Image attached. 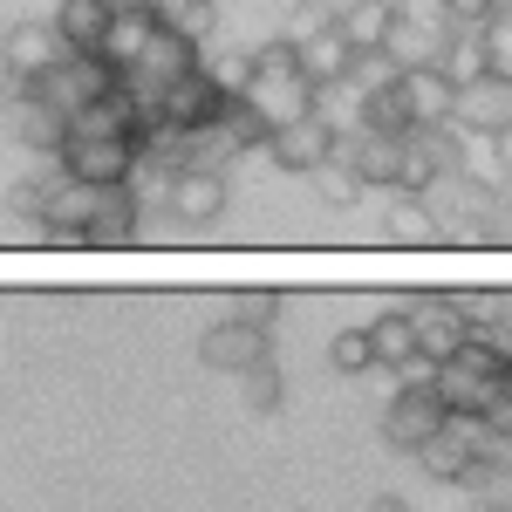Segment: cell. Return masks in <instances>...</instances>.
<instances>
[{
    "label": "cell",
    "mask_w": 512,
    "mask_h": 512,
    "mask_svg": "<svg viewBox=\"0 0 512 512\" xmlns=\"http://www.w3.org/2000/svg\"><path fill=\"white\" fill-rule=\"evenodd\" d=\"M260 117H267V130L274 123H294L315 110V82H308V69H301V55H294V41H267V48H253V69H246V89H239Z\"/></svg>",
    "instance_id": "obj_1"
},
{
    "label": "cell",
    "mask_w": 512,
    "mask_h": 512,
    "mask_svg": "<svg viewBox=\"0 0 512 512\" xmlns=\"http://www.w3.org/2000/svg\"><path fill=\"white\" fill-rule=\"evenodd\" d=\"M55 164L82 178V185H123V178H137V137L130 130H96V137H62V151Z\"/></svg>",
    "instance_id": "obj_2"
},
{
    "label": "cell",
    "mask_w": 512,
    "mask_h": 512,
    "mask_svg": "<svg viewBox=\"0 0 512 512\" xmlns=\"http://www.w3.org/2000/svg\"><path fill=\"white\" fill-rule=\"evenodd\" d=\"M444 396H437L431 376H410L403 390L390 396V410H383V437H390L396 451H417V444H431L437 431H444Z\"/></svg>",
    "instance_id": "obj_3"
},
{
    "label": "cell",
    "mask_w": 512,
    "mask_h": 512,
    "mask_svg": "<svg viewBox=\"0 0 512 512\" xmlns=\"http://www.w3.org/2000/svg\"><path fill=\"white\" fill-rule=\"evenodd\" d=\"M35 89L69 117V110H82V103H96V96H110L117 89V69L103 62V55H82V48H69L55 69H41L35 76Z\"/></svg>",
    "instance_id": "obj_4"
},
{
    "label": "cell",
    "mask_w": 512,
    "mask_h": 512,
    "mask_svg": "<svg viewBox=\"0 0 512 512\" xmlns=\"http://www.w3.org/2000/svg\"><path fill=\"white\" fill-rule=\"evenodd\" d=\"M451 123H465L472 137H506L512 130V76L492 62L485 76L458 82V96H451Z\"/></svg>",
    "instance_id": "obj_5"
},
{
    "label": "cell",
    "mask_w": 512,
    "mask_h": 512,
    "mask_svg": "<svg viewBox=\"0 0 512 512\" xmlns=\"http://www.w3.org/2000/svg\"><path fill=\"white\" fill-rule=\"evenodd\" d=\"M335 137H342V130L321 117V110H308V117H294V123H274L260 151H274V164H287V171H301V178H308L315 164L335 158Z\"/></svg>",
    "instance_id": "obj_6"
},
{
    "label": "cell",
    "mask_w": 512,
    "mask_h": 512,
    "mask_svg": "<svg viewBox=\"0 0 512 512\" xmlns=\"http://www.w3.org/2000/svg\"><path fill=\"white\" fill-rule=\"evenodd\" d=\"M7 123H14V137H21L28 151H41V158H55V151H62V130H69V117L21 76H7Z\"/></svg>",
    "instance_id": "obj_7"
},
{
    "label": "cell",
    "mask_w": 512,
    "mask_h": 512,
    "mask_svg": "<svg viewBox=\"0 0 512 512\" xmlns=\"http://www.w3.org/2000/svg\"><path fill=\"white\" fill-rule=\"evenodd\" d=\"M164 198H171V219L178 226H212L226 212V178L212 164H185V171L164 178Z\"/></svg>",
    "instance_id": "obj_8"
},
{
    "label": "cell",
    "mask_w": 512,
    "mask_h": 512,
    "mask_svg": "<svg viewBox=\"0 0 512 512\" xmlns=\"http://www.w3.org/2000/svg\"><path fill=\"white\" fill-rule=\"evenodd\" d=\"M69 55V41L55 35V21H14L7 35H0V69L21 82H35L41 69H55Z\"/></svg>",
    "instance_id": "obj_9"
},
{
    "label": "cell",
    "mask_w": 512,
    "mask_h": 512,
    "mask_svg": "<svg viewBox=\"0 0 512 512\" xmlns=\"http://www.w3.org/2000/svg\"><path fill=\"white\" fill-rule=\"evenodd\" d=\"M390 89L403 96V117L417 123V130L451 123V96H458V82L444 76L437 62H424V69H390Z\"/></svg>",
    "instance_id": "obj_10"
},
{
    "label": "cell",
    "mask_w": 512,
    "mask_h": 512,
    "mask_svg": "<svg viewBox=\"0 0 512 512\" xmlns=\"http://www.w3.org/2000/svg\"><path fill=\"white\" fill-rule=\"evenodd\" d=\"M198 362L205 369H226V376H239V369H253V362H267V328H253V321H212L205 335H198Z\"/></svg>",
    "instance_id": "obj_11"
},
{
    "label": "cell",
    "mask_w": 512,
    "mask_h": 512,
    "mask_svg": "<svg viewBox=\"0 0 512 512\" xmlns=\"http://www.w3.org/2000/svg\"><path fill=\"white\" fill-rule=\"evenodd\" d=\"M219 103H226V89H219V82L205 76V69H185V76H171L158 89V117L164 123H178V130H198V123H212L219 117Z\"/></svg>",
    "instance_id": "obj_12"
},
{
    "label": "cell",
    "mask_w": 512,
    "mask_h": 512,
    "mask_svg": "<svg viewBox=\"0 0 512 512\" xmlns=\"http://www.w3.org/2000/svg\"><path fill=\"white\" fill-rule=\"evenodd\" d=\"M137 219H144V205L130 192V178H123V185H96L89 219H82L76 239H89V246H123V239H137Z\"/></svg>",
    "instance_id": "obj_13"
},
{
    "label": "cell",
    "mask_w": 512,
    "mask_h": 512,
    "mask_svg": "<svg viewBox=\"0 0 512 512\" xmlns=\"http://www.w3.org/2000/svg\"><path fill=\"white\" fill-rule=\"evenodd\" d=\"M294 55H301V69H308V82L315 89H335V82H355V48L349 35L328 21V28H315L308 41H294Z\"/></svg>",
    "instance_id": "obj_14"
},
{
    "label": "cell",
    "mask_w": 512,
    "mask_h": 512,
    "mask_svg": "<svg viewBox=\"0 0 512 512\" xmlns=\"http://www.w3.org/2000/svg\"><path fill=\"white\" fill-rule=\"evenodd\" d=\"M151 28H158V14H151V7H110L96 55H103L110 69H130V62H137V48L151 41Z\"/></svg>",
    "instance_id": "obj_15"
},
{
    "label": "cell",
    "mask_w": 512,
    "mask_h": 512,
    "mask_svg": "<svg viewBox=\"0 0 512 512\" xmlns=\"http://www.w3.org/2000/svg\"><path fill=\"white\" fill-rule=\"evenodd\" d=\"M410 321H417V355H424L431 369L458 349V342H465V315H458L451 301H417V308H410Z\"/></svg>",
    "instance_id": "obj_16"
},
{
    "label": "cell",
    "mask_w": 512,
    "mask_h": 512,
    "mask_svg": "<svg viewBox=\"0 0 512 512\" xmlns=\"http://www.w3.org/2000/svg\"><path fill=\"white\" fill-rule=\"evenodd\" d=\"M369 349H376V362H390L396 376H403L410 362H424V355H417V321H410V308H390V315L369 321Z\"/></svg>",
    "instance_id": "obj_17"
},
{
    "label": "cell",
    "mask_w": 512,
    "mask_h": 512,
    "mask_svg": "<svg viewBox=\"0 0 512 512\" xmlns=\"http://www.w3.org/2000/svg\"><path fill=\"white\" fill-rule=\"evenodd\" d=\"M437 69L451 82H472L492 69V41H485V28H451L444 35V55H437Z\"/></svg>",
    "instance_id": "obj_18"
},
{
    "label": "cell",
    "mask_w": 512,
    "mask_h": 512,
    "mask_svg": "<svg viewBox=\"0 0 512 512\" xmlns=\"http://www.w3.org/2000/svg\"><path fill=\"white\" fill-rule=\"evenodd\" d=\"M103 21H110V0H62L55 7V35L69 41V48H82V55H96Z\"/></svg>",
    "instance_id": "obj_19"
},
{
    "label": "cell",
    "mask_w": 512,
    "mask_h": 512,
    "mask_svg": "<svg viewBox=\"0 0 512 512\" xmlns=\"http://www.w3.org/2000/svg\"><path fill=\"white\" fill-rule=\"evenodd\" d=\"M383 233L396 239V246H431L437 239V219H431V205L417 192H403V198H390L383 205Z\"/></svg>",
    "instance_id": "obj_20"
},
{
    "label": "cell",
    "mask_w": 512,
    "mask_h": 512,
    "mask_svg": "<svg viewBox=\"0 0 512 512\" xmlns=\"http://www.w3.org/2000/svg\"><path fill=\"white\" fill-rule=\"evenodd\" d=\"M335 28L349 35L355 55H376V41H383V28H390V0H349V7L335 14Z\"/></svg>",
    "instance_id": "obj_21"
},
{
    "label": "cell",
    "mask_w": 512,
    "mask_h": 512,
    "mask_svg": "<svg viewBox=\"0 0 512 512\" xmlns=\"http://www.w3.org/2000/svg\"><path fill=\"white\" fill-rule=\"evenodd\" d=\"M151 14H158L171 35H185L192 48H205V41L219 35V14H212V0H158Z\"/></svg>",
    "instance_id": "obj_22"
},
{
    "label": "cell",
    "mask_w": 512,
    "mask_h": 512,
    "mask_svg": "<svg viewBox=\"0 0 512 512\" xmlns=\"http://www.w3.org/2000/svg\"><path fill=\"white\" fill-rule=\"evenodd\" d=\"M212 123L226 130V144H233V151H260V144H267V117H260V110H253L246 96H226Z\"/></svg>",
    "instance_id": "obj_23"
},
{
    "label": "cell",
    "mask_w": 512,
    "mask_h": 512,
    "mask_svg": "<svg viewBox=\"0 0 512 512\" xmlns=\"http://www.w3.org/2000/svg\"><path fill=\"white\" fill-rule=\"evenodd\" d=\"M239 390H246V410H253V417H274V410H280V369H274V355H267V362H253V369H239Z\"/></svg>",
    "instance_id": "obj_24"
},
{
    "label": "cell",
    "mask_w": 512,
    "mask_h": 512,
    "mask_svg": "<svg viewBox=\"0 0 512 512\" xmlns=\"http://www.w3.org/2000/svg\"><path fill=\"white\" fill-rule=\"evenodd\" d=\"M328 362L342 369V376H362V369H376V349H369V328H349V335H335V349Z\"/></svg>",
    "instance_id": "obj_25"
},
{
    "label": "cell",
    "mask_w": 512,
    "mask_h": 512,
    "mask_svg": "<svg viewBox=\"0 0 512 512\" xmlns=\"http://www.w3.org/2000/svg\"><path fill=\"white\" fill-rule=\"evenodd\" d=\"M198 69H205V76L219 82L226 96H239V89H246V69H253V55H246V48H226V55H212V62H198Z\"/></svg>",
    "instance_id": "obj_26"
},
{
    "label": "cell",
    "mask_w": 512,
    "mask_h": 512,
    "mask_svg": "<svg viewBox=\"0 0 512 512\" xmlns=\"http://www.w3.org/2000/svg\"><path fill=\"white\" fill-rule=\"evenodd\" d=\"M233 315H239V321H253V328H267V321H274V294H267V287L239 294V301H233Z\"/></svg>",
    "instance_id": "obj_27"
},
{
    "label": "cell",
    "mask_w": 512,
    "mask_h": 512,
    "mask_svg": "<svg viewBox=\"0 0 512 512\" xmlns=\"http://www.w3.org/2000/svg\"><path fill=\"white\" fill-rule=\"evenodd\" d=\"M369 512H410V506H403V499H390V492H383V499H369Z\"/></svg>",
    "instance_id": "obj_28"
},
{
    "label": "cell",
    "mask_w": 512,
    "mask_h": 512,
    "mask_svg": "<svg viewBox=\"0 0 512 512\" xmlns=\"http://www.w3.org/2000/svg\"><path fill=\"white\" fill-rule=\"evenodd\" d=\"M315 7H328V14H342V7H349V0H315Z\"/></svg>",
    "instance_id": "obj_29"
},
{
    "label": "cell",
    "mask_w": 512,
    "mask_h": 512,
    "mask_svg": "<svg viewBox=\"0 0 512 512\" xmlns=\"http://www.w3.org/2000/svg\"><path fill=\"white\" fill-rule=\"evenodd\" d=\"M274 7H294V0H274Z\"/></svg>",
    "instance_id": "obj_30"
},
{
    "label": "cell",
    "mask_w": 512,
    "mask_h": 512,
    "mask_svg": "<svg viewBox=\"0 0 512 512\" xmlns=\"http://www.w3.org/2000/svg\"><path fill=\"white\" fill-rule=\"evenodd\" d=\"M506 512H512V506H506Z\"/></svg>",
    "instance_id": "obj_31"
}]
</instances>
